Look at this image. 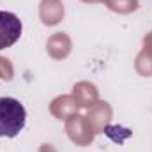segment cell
I'll return each instance as SVG.
<instances>
[{
	"label": "cell",
	"instance_id": "6da1fadb",
	"mask_svg": "<svg viewBox=\"0 0 152 152\" xmlns=\"http://www.w3.org/2000/svg\"><path fill=\"white\" fill-rule=\"evenodd\" d=\"M27 124V112L14 97H0V136L14 138Z\"/></svg>",
	"mask_w": 152,
	"mask_h": 152
},
{
	"label": "cell",
	"instance_id": "7a4b0ae2",
	"mask_svg": "<svg viewBox=\"0 0 152 152\" xmlns=\"http://www.w3.org/2000/svg\"><path fill=\"white\" fill-rule=\"evenodd\" d=\"M21 21L14 12L0 11V50L12 46L21 36Z\"/></svg>",
	"mask_w": 152,
	"mask_h": 152
}]
</instances>
